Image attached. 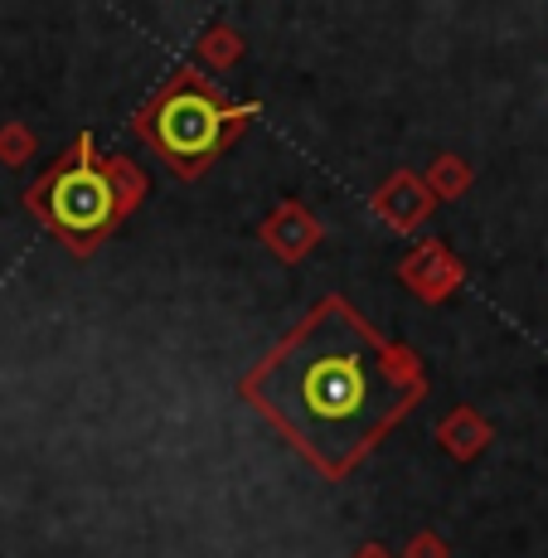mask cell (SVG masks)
I'll list each match as a JSON object with an SVG mask.
<instances>
[{
  "mask_svg": "<svg viewBox=\"0 0 548 558\" xmlns=\"http://www.w3.org/2000/svg\"><path fill=\"white\" fill-rule=\"evenodd\" d=\"M253 393L320 466L345 471L407 408L413 384L345 306H326L257 374Z\"/></svg>",
  "mask_w": 548,
  "mask_h": 558,
  "instance_id": "cell-1",
  "label": "cell"
},
{
  "mask_svg": "<svg viewBox=\"0 0 548 558\" xmlns=\"http://www.w3.org/2000/svg\"><path fill=\"white\" fill-rule=\"evenodd\" d=\"M223 126H229V112H223L214 98L204 93H175L166 107H160V142L175 156H209L219 146Z\"/></svg>",
  "mask_w": 548,
  "mask_h": 558,
  "instance_id": "cell-2",
  "label": "cell"
},
{
  "mask_svg": "<svg viewBox=\"0 0 548 558\" xmlns=\"http://www.w3.org/2000/svg\"><path fill=\"white\" fill-rule=\"evenodd\" d=\"M112 209H117L112 185H107V175H98L93 166H73L69 175H59V180H53V190H49L53 223H59V229H69V233L102 229V223L112 219Z\"/></svg>",
  "mask_w": 548,
  "mask_h": 558,
  "instance_id": "cell-3",
  "label": "cell"
}]
</instances>
